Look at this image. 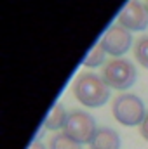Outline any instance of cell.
Segmentation results:
<instances>
[{
  "label": "cell",
  "mask_w": 148,
  "mask_h": 149,
  "mask_svg": "<svg viewBox=\"0 0 148 149\" xmlns=\"http://www.w3.org/2000/svg\"><path fill=\"white\" fill-rule=\"evenodd\" d=\"M91 149H120V135L108 127H99L96 137L89 144Z\"/></svg>",
  "instance_id": "52a82bcc"
},
{
  "label": "cell",
  "mask_w": 148,
  "mask_h": 149,
  "mask_svg": "<svg viewBox=\"0 0 148 149\" xmlns=\"http://www.w3.org/2000/svg\"><path fill=\"white\" fill-rule=\"evenodd\" d=\"M105 83L110 87V88H115V90H127L131 88L136 80H138V70L136 66L127 61V59H111L105 64L103 68V76Z\"/></svg>",
  "instance_id": "3957f363"
},
{
  "label": "cell",
  "mask_w": 148,
  "mask_h": 149,
  "mask_svg": "<svg viewBox=\"0 0 148 149\" xmlns=\"http://www.w3.org/2000/svg\"><path fill=\"white\" fill-rule=\"evenodd\" d=\"M99 43L105 47L106 54H110L111 57L118 59L120 56H124L132 47L134 42H132V33L129 30L122 28L120 24H111L110 28L103 33Z\"/></svg>",
  "instance_id": "5b68a950"
},
{
  "label": "cell",
  "mask_w": 148,
  "mask_h": 149,
  "mask_svg": "<svg viewBox=\"0 0 148 149\" xmlns=\"http://www.w3.org/2000/svg\"><path fill=\"white\" fill-rule=\"evenodd\" d=\"M134 57L143 68L148 70V37H141L134 42Z\"/></svg>",
  "instance_id": "8fae6325"
},
{
  "label": "cell",
  "mask_w": 148,
  "mask_h": 149,
  "mask_svg": "<svg viewBox=\"0 0 148 149\" xmlns=\"http://www.w3.org/2000/svg\"><path fill=\"white\" fill-rule=\"evenodd\" d=\"M49 149H82V144L66 135L65 132H59L51 137L49 141Z\"/></svg>",
  "instance_id": "30bf717a"
},
{
  "label": "cell",
  "mask_w": 148,
  "mask_h": 149,
  "mask_svg": "<svg viewBox=\"0 0 148 149\" xmlns=\"http://www.w3.org/2000/svg\"><path fill=\"white\" fill-rule=\"evenodd\" d=\"M122 28L132 31H143L148 28V10L140 2H129L118 14V23Z\"/></svg>",
  "instance_id": "8992f818"
},
{
  "label": "cell",
  "mask_w": 148,
  "mask_h": 149,
  "mask_svg": "<svg viewBox=\"0 0 148 149\" xmlns=\"http://www.w3.org/2000/svg\"><path fill=\"white\" fill-rule=\"evenodd\" d=\"M140 134H141V137L145 141H148V113L145 116V120H143V123L140 125Z\"/></svg>",
  "instance_id": "7c38bea8"
},
{
  "label": "cell",
  "mask_w": 148,
  "mask_h": 149,
  "mask_svg": "<svg viewBox=\"0 0 148 149\" xmlns=\"http://www.w3.org/2000/svg\"><path fill=\"white\" fill-rule=\"evenodd\" d=\"M98 125L92 114L82 111V109H73L68 113V121L65 125V134L70 135L80 144H91L92 139L98 134Z\"/></svg>",
  "instance_id": "277c9868"
},
{
  "label": "cell",
  "mask_w": 148,
  "mask_h": 149,
  "mask_svg": "<svg viewBox=\"0 0 148 149\" xmlns=\"http://www.w3.org/2000/svg\"><path fill=\"white\" fill-rule=\"evenodd\" d=\"M105 59H106V50H105V47L98 42V43L87 52V56H85V59H84V66H85V68H98V66H101V64L105 63Z\"/></svg>",
  "instance_id": "9c48e42d"
},
{
  "label": "cell",
  "mask_w": 148,
  "mask_h": 149,
  "mask_svg": "<svg viewBox=\"0 0 148 149\" xmlns=\"http://www.w3.org/2000/svg\"><path fill=\"white\" fill-rule=\"evenodd\" d=\"M145 7H147V10H148V2H147V3H145Z\"/></svg>",
  "instance_id": "5bb4252c"
},
{
  "label": "cell",
  "mask_w": 148,
  "mask_h": 149,
  "mask_svg": "<svg viewBox=\"0 0 148 149\" xmlns=\"http://www.w3.org/2000/svg\"><path fill=\"white\" fill-rule=\"evenodd\" d=\"M66 121H68V113L65 109V106L63 104H56L49 111L45 121H44V127H45V130L58 132V130H65Z\"/></svg>",
  "instance_id": "ba28073f"
},
{
  "label": "cell",
  "mask_w": 148,
  "mask_h": 149,
  "mask_svg": "<svg viewBox=\"0 0 148 149\" xmlns=\"http://www.w3.org/2000/svg\"><path fill=\"white\" fill-rule=\"evenodd\" d=\"M73 95L85 108H101L110 99V87L98 74L82 73L73 83Z\"/></svg>",
  "instance_id": "6da1fadb"
},
{
  "label": "cell",
  "mask_w": 148,
  "mask_h": 149,
  "mask_svg": "<svg viewBox=\"0 0 148 149\" xmlns=\"http://www.w3.org/2000/svg\"><path fill=\"white\" fill-rule=\"evenodd\" d=\"M28 149H47V148H45V144H44L42 141H33L32 146H30Z\"/></svg>",
  "instance_id": "4fadbf2b"
},
{
  "label": "cell",
  "mask_w": 148,
  "mask_h": 149,
  "mask_svg": "<svg viewBox=\"0 0 148 149\" xmlns=\"http://www.w3.org/2000/svg\"><path fill=\"white\" fill-rule=\"evenodd\" d=\"M111 113L120 125L138 127L143 123L148 111L145 109V102L141 101V97L134 94H120L111 102Z\"/></svg>",
  "instance_id": "7a4b0ae2"
}]
</instances>
